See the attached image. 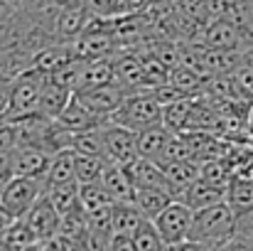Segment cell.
Segmentation results:
<instances>
[{"label": "cell", "mask_w": 253, "mask_h": 251, "mask_svg": "<svg viewBox=\"0 0 253 251\" xmlns=\"http://www.w3.org/2000/svg\"><path fill=\"white\" fill-rule=\"evenodd\" d=\"M236 239V214L226 202H219L207 209H197L187 242L202 244L207 249H221Z\"/></svg>", "instance_id": "obj_1"}, {"label": "cell", "mask_w": 253, "mask_h": 251, "mask_svg": "<svg viewBox=\"0 0 253 251\" xmlns=\"http://www.w3.org/2000/svg\"><path fill=\"white\" fill-rule=\"evenodd\" d=\"M128 131H145V128H153V126H160L163 123V103L160 99L155 96L153 86L148 89H138L133 94L126 96V101L121 103V108L108 118Z\"/></svg>", "instance_id": "obj_2"}, {"label": "cell", "mask_w": 253, "mask_h": 251, "mask_svg": "<svg viewBox=\"0 0 253 251\" xmlns=\"http://www.w3.org/2000/svg\"><path fill=\"white\" fill-rule=\"evenodd\" d=\"M44 195V182L42 180H30V177H12L2 190H0V207L12 217L22 219L27 212L37 204V200Z\"/></svg>", "instance_id": "obj_3"}, {"label": "cell", "mask_w": 253, "mask_h": 251, "mask_svg": "<svg viewBox=\"0 0 253 251\" xmlns=\"http://www.w3.org/2000/svg\"><path fill=\"white\" fill-rule=\"evenodd\" d=\"M47 77H49V74L40 72L37 67H30V69H25L20 77H15V79L10 82V113H7V116L35 113Z\"/></svg>", "instance_id": "obj_4"}, {"label": "cell", "mask_w": 253, "mask_h": 251, "mask_svg": "<svg viewBox=\"0 0 253 251\" xmlns=\"http://www.w3.org/2000/svg\"><path fill=\"white\" fill-rule=\"evenodd\" d=\"M101 131H103V153L108 163L126 167L138 158V133L135 131H128L113 121H106Z\"/></svg>", "instance_id": "obj_5"}, {"label": "cell", "mask_w": 253, "mask_h": 251, "mask_svg": "<svg viewBox=\"0 0 253 251\" xmlns=\"http://www.w3.org/2000/svg\"><path fill=\"white\" fill-rule=\"evenodd\" d=\"M192 219H194V209H189L184 202L174 200V202H169L153 222H155L160 237L168 242V247H174V244L187 242L189 229H192Z\"/></svg>", "instance_id": "obj_6"}, {"label": "cell", "mask_w": 253, "mask_h": 251, "mask_svg": "<svg viewBox=\"0 0 253 251\" xmlns=\"http://www.w3.org/2000/svg\"><path fill=\"white\" fill-rule=\"evenodd\" d=\"M128 94H130V91H128L123 84H118L113 79V82L103 84V86H96V89H91V91H82V94H74V96L84 103L91 113H96L98 118L108 121V118L121 108V103L126 101Z\"/></svg>", "instance_id": "obj_7"}, {"label": "cell", "mask_w": 253, "mask_h": 251, "mask_svg": "<svg viewBox=\"0 0 253 251\" xmlns=\"http://www.w3.org/2000/svg\"><path fill=\"white\" fill-rule=\"evenodd\" d=\"M202 47L219 52H244L241 27L231 20H209L202 32Z\"/></svg>", "instance_id": "obj_8"}, {"label": "cell", "mask_w": 253, "mask_h": 251, "mask_svg": "<svg viewBox=\"0 0 253 251\" xmlns=\"http://www.w3.org/2000/svg\"><path fill=\"white\" fill-rule=\"evenodd\" d=\"M25 219L30 222V227L35 229V234H37V239L42 244L54 242L59 237V232H62V214H59V209L52 204V200L47 195H42L37 200V204L27 212Z\"/></svg>", "instance_id": "obj_9"}, {"label": "cell", "mask_w": 253, "mask_h": 251, "mask_svg": "<svg viewBox=\"0 0 253 251\" xmlns=\"http://www.w3.org/2000/svg\"><path fill=\"white\" fill-rule=\"evenodd\" d=\"M52 165V153L37 148V146H17L12 151V170L15 177H30V180H47V172Z\"/></svg>", "instance_id": "obj_10"}, {"label": "cell", "mask_w": 253, "mask_h": 251, "mask_svg": "<svg viewBox=\"0 0 253 251\" xmlns=\"http://www.w3.org/2000/svg\"><path fill=\"white\" fill-rule=\"evenodd\" d=\"M123 170H126V175L130 177V182H133L135 190H165V192L172 195L168 175H165V170L158 165L155 160H148V158H140V155H138L133 163H128ZM172 197H174V195H172Z\"/></svg>", "instance_id": "obj_11"}, {"label": "cell", "mask_w": 253, "mask_h": 251, "mask_svg": "<svg viewBox=\"0 0 253 251\" xmlns=\"http://www.w3.org/2000/svg\"><path fill=\"white\" fill-rule=\"evenodd\" d=\"M179 202H184L189 209H207V207H214L219 202H226V187L221 185H214L204 177L194 180L182 195H179Z\"/></svg>", "instance_id": "obj_12"}, {"label": "cell", "mask_w": 253, "mask_h": 251, "mask_svg": "<svg viewBox=\"0 0 253 251\" xmlns=\"http://www.w3.org/2000/svg\"><path fill=\"white\" fill-rule=\"evenodd\" d=\"M91 22V12L86 7H67L59 10L54 20V40L57 42H77Z\"/></svg>", "instance_id": "obj_13"}, {"label": "cell", "mask_w": 253, "mask_h": 251, "mask_svg": "<svg viewBox=\"0 0 253 251\" xmlns=\"http://www.w3.org/2000/svg\"><path fill=\"white\" fill-rule=\"evenodd\" d=\"M54 121H57L67 133H72V136H74V133H82V131H88V128H98V126L106 123L103 118H98L96 113H91L77 96L69 99L67 108H64Z\"/></svg>", "instance_id": "obj_14"}, {"label": "cell", "mask_w": 253, "mask_h": 251, "mask_svg": "<svg viewBox=\"0 0 253 251\" xmlns=\"http://www.w3.org/2000/svg\"><path fill=\"white\" fill-rule=\"evenodd\" d=\"M113 79H116V74H113V62H111L108 57H101V59H84V62L79 64L74 94L91 91V89L103 86V84L113 82Z\"/></svg>", "instance_id": "obj_15"}, {"label": "cell", "mask_w": 253, "mask_h": 251, "mask_svg": "<svg viewBox=\"0 0 253 251\" xmlns=\"http://www.w3.org/2000/svg\"><path fill=\"white\" fill-rule=\"evenodd\" d=\"M74 96V91L69 89V86H64V84L54 82L52 77H47V82L42 86V94H40V103H37V111L44 116V118H57L64 108H67V103H69V99Z\"/></svg>", "instance_id": "obj_16"}, {"label": "cell", "mask_w": 253, "mask_h": 251, "mask_svg": "<svg viewBox=\"0 0 253 251\" xmlns=\"http://www.w3.org/2000/svg\"><path fill=\"white\" fill-rule=\"evenodd\" d=\"M72 182H77V153L72 148H64L52 155V165L44 180V192L52 187L72 185Z\"/></svg>", "instance_id": "obj_17"}, {"label": "cell", "mask_w": 253, "mask_h": 251, "mask_svg": "<svg viewBox=\"0 0 253 251\" xmlns=\"http://www.w3.org/2000/svg\"><path fill=\"white\" fill-rule=\"evenodd\" d=\"M101 185L113 202H133V197H135V187H133L130 177L126 175V170L121 165L108 163V167L103 170Z\"/></svg>", "instance_id": "obj_18"}, {"label": "cell", "mask_w": 253, "mask_h": 251, "mask_svg": "<svg viewBox=\"0 0 253 251\" xmlns=\"http://www.w3.org/2000/svg\"><path fill=\"white\" fill-rule=\"evenodd\" d=\"M226 204L234 209V214H241L253 207V177L234 172L226 182Z\"/></svg>", "instance_id": "obj_19"}, {"label": "cell", "mask_w": 253, "mask_h": 251, "mask_svg": "<svg viewBox=\"0 0 253 251\" xmlns=\"http://www.w3.org/2000/svg\"><path fill=\"white\" fill-rule=\"evenodd\" d=\"M163 170L169 180V187H172V195L174 200H179V195L194 182L199 180V172H202V163L197 160H179V163H163Z\"/></svg>", "instance_id": "obj_20"}, {"label": "cell", "mask_w": 253, "mask_h": 251, "mask_svg": "<svg viewBox=\"0 0 253 251\" xmlns=\"http://www.w3.org/2000/svg\"><path fill=\"white\" fill-rule=\"evenodd\" d=\"M169 138H172V131L165 128L163 123L140 131V133H138V155L160 163V158H163V153H165V146H168Z\"/></svg>", "instance_id": "obj_21"}, {"label": "cell", "mask_w": 253, "mask_h": 251, "mask_svg": "<svg viewBox=\"0 0 253 251\" xmlns=\"http://www.w3.org/2000/svg\"><path fill=\"white\" fill-rule=\"evenodd\" d=\"M143 219H148V217H143V212L135 207V202H113L111 204V224H113V232H118V234H133Z\"/></svg>", "instance_id": "obj_22"}, {"label": "cell", "mask_w": 253, "mask_h": 251, "mask_svg": "<svg viewBox=\"0 0 253 251\" xmlns=\"http://www.w3.org/2000/svg\"><path fill=\"white\" fill-rule=\"evenodd\" d=\"M192 96H179L174 101H169L163 106V126L169 128L172 133H184L187 131V121H189V111H192Z\"/></svg>", "instance_id": "obj_23"}, {"label": "cell", "mask_w": 253, "mask_h": 251, "mask_svg": "<svg viewBox=\"0 0 253 251\" xmlns=\"http://www.w3.org/2000/svg\"><path fill=\"white\" fill-rule=\"evenodd\" d=\"M135 207L143 212V217L148 219H155L169 202H174V197L165 192V190H135V197H133Z\"/></svg>", "instance_id": "obj_24"}, {"label": "cell", "mask_w": 253, "mask_h": 251, "mask_svg": "<svg viewBox=\"0 0 253 251\" xmlns=\"http://www.w3.org/2000/svg\"><path fill=\"white\" fill-rule=\"evenodd\" d=\"M130 237H133L135 251H168V242L160 237V232H158L153 219H143L140 227Z\"/></svg>", "instance_id": "obj_25"}, {"label": "cell", "mask_w": 253, "mask_h": 251, "mask_svg": "<svg viewBox=\"0 0 253 251\" xmlns=\"http://www.w3.org/2000/svg\"><path fill=\"white\" fill-rule=\"evenodd\" d=\"M113 200L108 197V192L103 190L101 182H91V185H79V207L84 209V214L98 212L111 207Z\"/></svg>", "instance_id": "obj_26"}, {"label": "cell", "mask_w": 253, "mask_h": 251, "mask_svg": "<svg viewBox=\"0 0 253 251\" xmlns=\"http://www.w3.org/2000/svg\"><path fill=\"white\" fill-rule=\"evenodd\" d=\"M72 151L77 155H103V131L101 126L98 128H88V131H82V133H74L72 136Z\"/></svg>", "instance_id": "obj_27"}, {"label": "cell", "mask_w": 253, "mask_h": 251, "mask_svg": "<svg viewBox=\"0 0 253 251\" xmlns=\"http://www.w3.org/2000/svg\"><path fill=\"white\" fill-rule=\"evenodd\" d=\"M106 167H108V160L103 155H77V182L79 185L101 182Z\"/></svg>", "instance_id": "obj_28"}, {"label": "cell", "mask_w": 253, "mask_h": 251, "mask_svg": "<svg viewBox=\"0 0 253 251\" xmlns=\"http://www.w3.org/2000/svg\"><path fill=\"white\" fill-rule=\"evenodd\" d=\"M44 195L52 200V204L59 209L62 217L69 214V212H74V209L79 207V182L62 185V187H52V190H47Z\"/></svg>", "instance_id": "obj_29"}, {"label": "cell", "mask_w": 253, "mask_h": 251, "mask_svg": "<svg viewBox=\"0 0 253 251\" xmlns=\"http://www.w3.org/2000/svg\"><path fill=\"white\" fill-rule=\"evenodd\" d=\"M10 247L15 251H22L25 247H30V244H35V242H40L37 239V234H35V229L30 227V222L22 217V219H15L10 227H7V232H5V237H2Z\"/></svg>", "instance_id": "obj_30"}, {"label": "cell", "mask_w": 253, "mask_h": 251, "mask_svg": "<svg viewBox=\"0 0 253 251\" xmlns=\"http://www.w3.org/2000/svg\"><path fill=\"white\" fill-rule=\"evenodd\" d=\"M15 177V170H12V151L5 153L0 151V190Z\"/></svg>", "instance_id": "obj_31"}, {"label": "cell", "mask_w": 253, "mask_h": 251, "mask_svg": "<svg viewBox=\"0 0 253 251\" xmlns=\"http://www.w3.org/2000/svg\"><path fill=\"white\" fill-rule=\"evenodd\" d=\"M108 251H135L133 237H130V234H118V232H113V234H111V242H108Z\"/></svg>", "instance_id": "obj_32"}, {"label": "cell", "mask_w": 253, "mask_h": 251, "mask_svg": "<svg viewBox=\"0 0 253 251\" xmlns=\"http://www.w3.org/2000/svg\"><path fill=\"white\" fill-rule=\"evenodd\" d=\"M17 7L10 5L7 0H0V30H10V25L17 20Z\"/></svg>", "instance_id": "obj_33"}, {"label": "cell", "mask_w": 253, "mask_h": 251, "mask_svg": "<svg viewBox=\"0 0 253 251\" xmlns=\"http://www.w3.org/2000/svg\"><path fill=\"white\" fill-rule=\"evenodd\" d=\"M10 113V82L0 79V118Z\"/></svg>", "instance_id": "obj_34"}, {"label": "cell", "mask_w": 253, "mask_h": 251, "mask_svg": "<svg viewBox=\"0 0 253 251\" xmlns=\"http://www.w3.org/2000/svg\"><path fill=\"white\" fill-rule=\"evenodd\" d=\"M219 251H253V247L244 239V237H236V239H231L226 247H221Z\"/></svg>", "instance_id": "obj_35"}, {"label": "cell", "mask_w": 253, "mask_h": 251, "mask_svg": "<svg viewBox=\"0 0 253 251\" xmlns=\"http://www.w3.org/2000/svg\"><path fill=\"white\" fill-rule=\"evenodd\" d=\"M168 251H216V249H207V247H202V244H194V242H182V244L168 247Z\"/></svg>", "instance_id": "obj_36"}, {"label": "cell", "mask_w": 253, "mask_h": 251, "mask_svg": "<svg viewBox=\"0 0 253 251\" xmlns=\"http://www.w3.org/2000/svg\"><path fill=\"white\" fill-rule=\"evenodd\" d=\"M12 222H15V219H12V217H10V214L2 209V207H0V239L5 237V232H7V227H10Z\"/></svg>", "instance_id": "obj_37"}, {"label": "cell", "mask_w": 253, "mask_h": 251, "mask_svg": "<svg viewBox=\"0 0 253 251\" xmlns=\"http://www.w3.org/2000/svg\"><path fill=\"white\" fill-rule=\"evenodd\" d=\"M57 7L67 10V7H86V0H52Z\"/></svg>", "instance_id": "obj_38"}, {"label": "cell", "mask_w": 253, "mask_h": 251, "mask_svg": "<svg viewBox=\"0 0 253 251\" xmlns=\"http://www.w3.org/2000/svg\"><path fill=\"white\" fill-rule=\"evenodd\" d=\"M22 251H47V247L42 244V242H35V244H30V247H25Z\"/></svg>", "instance_id": "obj_39"}, {"label": "cell", "mask_w": 253, "mask_h": 251, "mask_svg": "<svg viewBox=\"0 0 253 251\" xmlns=\"http://www.w3.org/2000/svg\"><path fill=\"white\" fill-rule=\"evenodd\" d=\"M246 123H249V133L253 136V103H251V108H249V118H246Z\"/></svg>", "instance_id": "obj_40"}, {"label": "cell", "mask_w": 253, "mask_h": 251, "mask_svg": "<svg viewBox=\"0 0 253 251\" xmlns=\"http://www.w3.org/2000/svg\"><path fill=\"white\" fill-rule=\"evenodd\" d=\"M7 2H10V5H15L17 10H22V5H25V0H7Z\"/></svg>", "instance_id": "obj_41"}, {"label": "cell", "mask_w": 253, "mask_h": 251, "mask_svg": "<svg viewBox=\"0 0 253 251\" xmlns=\"http://www.w3.org/2000/svg\"><path fill=\"white\" fill-rule=\"evenodd\" d=\"M244 239H246V242H249V244H251V247H253V232H251V234H246Z\"/></svg>", "instance_id": "obj_42"}, {"label": "cell", "mask_w": 253, "mask_h": 251, "mask_svg": "<svg viewBox=\"0 0 253 251\" xmlns=\"http://www.w3.org/2000/svg\"><path fill=\"white\" fill-rule=\"evenodd\" d=\"M32 2H37V0H25V5H22V7H27V5H32Z\"/></svg>", "instance_id": "obj_43"}, {"label": "cell", "mask_w": 253, "mask_h": 251, "mask_svg": "<svg viewBox=\"0 0 253 251\" xmlns=\"http://www.w3.org/2000/svg\"><path fill=\"white\" fill-rule=\"evenodd\" d=\"M251 2H253V0H251Z\"/></svg>", "instance_id": "obj_44"}]
</instances>
